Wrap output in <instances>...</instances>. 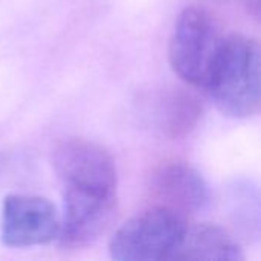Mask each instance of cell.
Returning <instances> with one entry per match:
<instances>
[{"label":"cell","mask_w":261,"mask_h":261,"mask_svg":"<svg viewBox=\"0 0 261 261\" xmlns=\"http://www.w3.org/2000/svg\"><path fill=\"white\" fill-rule=\"evenodd\" d=\"M258 191L251 182H236L229 193V214L245 237L258 236Z\"/></svg>","instance_id":"9"},{"label":"cell","mask_w":261,"mask_h":261,"mask_svg":"<svg viewBox=\"0 0 261 261\" xmlns=\"http://www.w3.org/2000/svg\"><path fill=\"white\" fill-rule=\"evenodd\" d=\"M52 167L63 188L116 196L115 159L96 142L86 139L60 142L52 151Z\"/></svg>","instance_id":"4"},{"label":"cell","mask_w":261,"mask_h":261,"mask_svg":"<svg viewBox=\"0 0 261 261\" xmlns=\"http://www.w3.org/2000/svg\"><path fill=\"white\" fill-rule=\"evenodd\" d=\"M61 219L55 205L41 196L9 194L2 202L0 240L8 248L52 243L60 236Z\"/></svg>","instance_id":"5"},{"label":"cell","mask_w":261,"mask_h":261,"mask_svg":"<svg viewBox=\"0 0 261 261\" xmlns=\"http://www.w3.org/2000/svg\"><path fill=\"white\" fill-rule=\"evenodd\" d=\"M158 113L162 132L170 138H182L197 125L202 107L193 95L184 90H173L164 96Z\"/></svg>","instance_id":"8"},{"label":"cell","mask_w":261,"mask_h":261,"mask_svg":"<svg viewBox=\"0 0 261 261\" xmlns=\"http://www.w3.org/2000/svg\"><path fill=\"white\" fill-rule=\"evenodd\" d=\"M171 260H245L237 239L217 225H187Z\"/></svg>","instance_id":"7"},{"label":"cell","mask_w":261,"mask_h":261,"mask_svg":"<svg viewBox=\"0 0 261 261\" xmlns=\"http://www.w3.org/2000/svg\"><path fill=\"white\" fill-rule=\"evenodd\" d=\"M260 66L257 40L242 34L225 37L220 55L205 87L223 116L248 119L260 112Z\"/></svg>","instance_id":"1"},{"label":"cell","mask_w":261,"mask_h":261,"mask_svg":"<svg viewBox=\"0 0 261 261\" xmlns=\"http://www.w3.org/2000/svg\"><path fill=\"white\" fill-rule=\"evenodd\" d=\"M188 222L168 206H151L119 226L109 242L116 261L171 260Z\"/></svg>","instance_id":"3"},{"label":"cell","mask_w":261,"mask_h":261,"mask_svg":"<svg viewBox=\"0 0 261 261\" xmlns=\"http://www.w3.org/2000/svg\"><path fill=\"white\" fill-rule=\"evenodd\" d=\"M213 15L197 6L185 8L174 24L168 60L174 73L187 84L205 89L223 46Z\"/></svg>","instance_id":"2"},{"label":"cell","mask_w":261,"mask_h":261,"mask_svg":"<svg viewBox=\"0 0 261 261\" xmlns=\"http://www.w3.org/2000/svg\"><path fill=\"white\" fill-rule=\"evenodd\" d=\"M151 187L159 205L184 216L203 210L210 200V188L203 176L182 161L162 164L153 174Z\"/></svg>","instance_id":"6"}]
</instances>
